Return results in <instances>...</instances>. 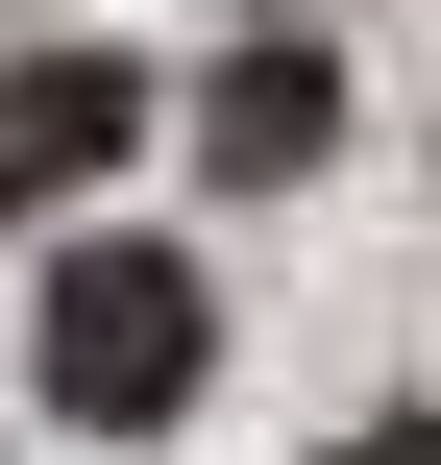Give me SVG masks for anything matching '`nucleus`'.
Instances as JSON below:
<instances>
[{
  "label": "nucleus",
  "mask_w": 441,
  "mask_h": 465,
  "mask_svg": "<svg viewBox=\"0 0 441 465\" xmlns=\"http://www.w3.org/2000/svg\"><path fill=\"white\" fill-rule=\"evenodd\" d=\"M123 147H147V74L123 49H0V221L74 196V172H123Z\"/></svg>",
  "instance_id": "f03ea898"
},
{
  "label": "nucleus",
  "mask_w": 441,
  "mask_h": 465,
  "mask_svg": "<svg viewBox=\"0 0 441 465\" xmlns=\"http://www.w3.org/2000/svg\"><path fill=\"white\" fill-rule=\"evenodd\" d=\"M344 465H441V417H368V441H344Z\"/></svg>",
  "instance_id": "20e7f679"
},
{
  "label": "nucleus",
  "mask_w": 441,
  "mask_h": 465,
  "mask_svg": "<svg viewBox=\"0 0 441 465\" xmlns=\"http://www.w3.org/2000/svg\"><path fill=\"white\" fill-rule=\"evenodd\" d=\"M25 368H49V417H74V441H147V417H196L221 319H196V270H172V245H74Z\"/></svg>",
  "instance_id": "f257e3e1"
},
{
  "label": "nucleus",
  "mask_w": 441,
  "mask_h": 465,
  "mask_svg": "<svg viewBox=\"0 0 441 465\" xmlns=\"http://www.w3.org/2000/svg\"><path fill=\"white\" fill-rule=\"evenodd\" d=\"M246 25H270V0H246Z\"/></svg>",
  "instance_id": "39448f33"
},
{
  "label": "nucleus",
  "mask_w": 441,
  "mask_h": 465,
  "mask_svg": "<svg viewBox=\"0 0 441 465\" xmlns=\"http://www.w3.org/2000/svg\"><path fill=\"white\" fill-rule=\"evenodd\" d=\"M196 147L270 196V172H319V147H344V74H319L295 25H246V49H221V98H196Z\"/></svg>",
  "instance_id": "7ed1b4c3"
}]
</instances>
